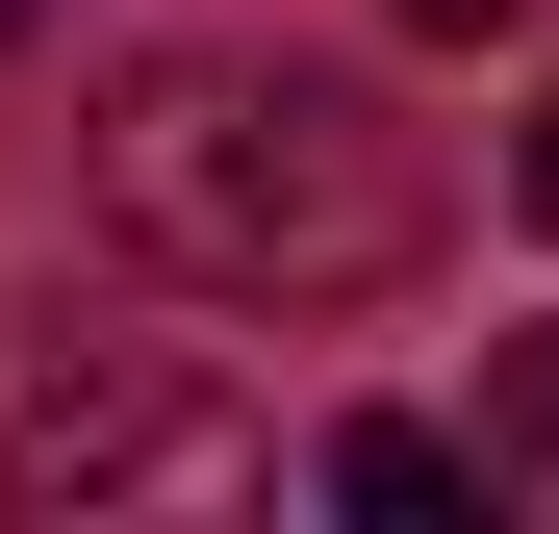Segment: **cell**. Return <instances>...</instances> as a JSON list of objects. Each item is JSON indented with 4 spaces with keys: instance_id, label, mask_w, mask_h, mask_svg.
<instances>
[{
    "instance_id": "obj_1",
    "label": "cell",
    "mask_w": 559,
    "mask_h": 534,
    "mask_svg": "<svg viewBox=\"0 0 559 534\" xmlns=\"http://www.w3.org/2000/svg\"><path fill=\"white\" fill-rule=\"evenodd\" d=\"M103 229L229 306H382L432 254V128L331 51H153L103 103Z\"/></svg>"
},
{
    "instance_id": "obj_2",
    "label": "cell",
    "mask_w": 559,
    "mask_h": 534,
    "mask_svg": "<svg viewBox=\"0 0 559 534\" xmlns=\"http://www.w3.org/2000/svg\"><path fill=\"white\" fill-rule=\"evenodd\" d=\"M0 484L26 509H254V407L204 382V356H153V331H76L26 356V407H0Z\"/></svg>"
},
{
    "instance_id": "obj_3",
    "label": "cell",
    "mask_w": 559,
    "mask_h": 534,
    "mask_svg": "<svg viewBox=\"0 0 559 534\" xmlns=\"http://www.w3.org/2000/svg\"><path fill=\"white\" fill-rule=\"evenodd\" d=\"M306 484H331L356 534H457V509H484V432H432V407H356Z\"/></svg>"
},
{
    "instance_id": "obj_4",
    "label": "cell",
    "mask_w": 559,
    "mask_h": 534,
    "mask_svg": "<svg viewBox=\"0 0 559 534\" xmlns=\"http://www.w3.org/2000/svg\"><path fill=\"white\" fill-rule=\"evenodd\" d=\"M484 509H534V534H559V331L484 382Z\"/></svg>"
},
{
    "instance_id": "obj_5",
    "label": "cell",
    "mask_w": 559,
    "mask_h": 534,
    "mask_svg": "<svg viewBox=\"0 0 559 534\" xmlns=\"http://www.w3.org/2000/svg\"><path fill=\"white\" fill-rule=\"evenodd\" d=\"M509 204H534V229H559V103H534V128H509Z\"/></svg>"
},
{
    "instance_id": "obj_6",
    "label": "cell",
    "mask_w": 559,
    "mask_h": 534,
    "mask_svg": "<svg viewBox=\"0 0 559 534\" xmlns=\"http://www.w3.org/2000/svg\"><path fill=\"white\" fill-rule=\"evenodd\" d=\"M407 26H534V0H407Z\"/></svg>"
},
{
    "instance_id": "obj_7",
    "label": "cell",
    "mask_w": 559,
    "mask_h": 534,
    "mask_svg": "<svg viewBox=\"0 0 559 534\" xmlns=\"http://www.w3.org/2000/svg\"><path fill=\"white\" fill-rule=\"evenodd\" d=\"M26 26H51V0H0V51H26Z\"/></svg>"
}]
</instances>
